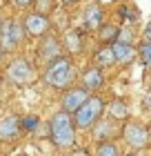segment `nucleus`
Listing matches in <instances>:
<instances>
[{
    "mask_svg": "<svg viewBox=\"0 0 151 156\" xmlns=\"http://www.w3.org/2000/svg\"><path fill=\"white\" fill-rule=\"evenodd\" d=\"M49 138L56 147L60 150H67V147H74L76 143V123H74V114L69 112H58L53 114V118L49 120Z\"/></svg>",
    "mask_w": 151,
    "mask_h": 156,
    "instance_id": "1",
    "label": "nucleus"
},
{
    "mask_svg": "<svg viewBox=\"0 0 151 156\" xmlns=\"http://www.w3.org/2000/svg\"><path fill=\"white\" fill-rule=\"evenodd\" d=\"M74 80V62L67 56H58L56 60L49 62L45 72V83L56 89H67Z\"/></svg>",
    "mask_w": 151,
    "mask_h": 156,
    "instance_id": "2",
    "label": "nucleus"
},
{
    "mask_svg": "<svg viewBox=\"0 0 151 156\" xmlns=\"http://www.w3.org/2000/svg\"><path fill=\"white\" fill-rule=\"evenodd\" d=\"M105 107H107L105 98H100V96H96V94L89 96V98H87V103H84L82 107L74 114L76 129H89V127H93L100 118H102Z\"/></svg>",
    "mask_w": 151,
    "mask_h": 156,
    "instance_id": "3",
    "label": "nucleus"
},
{
    "mask_svg": "<svg viewBox=\"0 0 151 156\" xmlns=\"http://www.w3.org/2000/svg\"><path fill=\"white\" fill-rule=\"evenodd\" d=\"M25 38V25L18 20H7L0 31V45L5 51H16Z\"/></svg>",
    "mask_w": 151,
    "mask_h": 156,
    "instance_id": "4",
    "label": "nucleus"
},
{
    "mask_svg": "<svg viewBox=\"0 0 151 156\" xmlns=\"http://www.w3.org/2000/svg\"><path fill=\"white\" fill-rule=\"evenodd\" d=\"M122 138L127 140V145L129 147H133V150H142V147H147L149 145V129L145 125H140V123H125L122 125Z\"/></svg>",
    "mask_w": 151,
    "mask_h": 156,
    "instance_id": "5",
    "label": "nucleus"
},
{
    "mask_svg": "<svg viewBox=\"0 0 151 156\" xmlns=\"http://www.w3.org/2000/svg\"><path fill=\"white\" fill-rule=\"evenodd\" d=\"M7 78H9L11 83H16V85H27V83H31V78H33V67H31V62L27 60V58H16L9 65V69H7Z\"/></svg>",
    "mask_w": 151,
    "mask_h": 156,
    "instance_id": "6",
    "label": "nucleus"
},
{
    "mask_svg": "<svg viewBox=\"0 0 151 156\" xmlns=\"http://www.w3.org/2000/svg\"><path fill=\"white\" fill-rule=\"evenodd\" d=\"M22 25H25V31L29 34V36H38V38H42L45 34H49V29H51L49 18L45 16V13H40V11L27 13L25 20H22Z\"/></svg>",
    "mask_w": 151,
    "mask_h": 156,
    "instance_id": "7",
    "label": "nucleus"
},
{
    "mask_svg": "<svg viewBox=\"0 0 151 156\" xmlns=\"http://www.w3.org/2000/svg\"><path fill=\"white\" fill-rule=\"evenodd\" d=\"M87 98H89V91L84 87H67L62 94V109L69 114H76L87 103Z\"/></svg>",
    "mask_w": 151,
    "mask_h": 156,
    "instance_id": "8",
    "label": "nucleus"
},
{
    "mask_svg": "<svg viewBox=\"0 0 151 156\" xmlns=\"http://www.w3.org/2000/svg\"><path fill=\"white\" fill-rule=\"evenodd\" d=\"M62 47H64V42H60V38L45 34L40 47H38V58L42 62H51V60L58 58V56H62Z\"/></svg>",
    "mask_w": 151,
    "mask_h": 156,
    "instance_id": "9",
    "label": "nucleus"
},
{
    "mask_svg": "<svg viewBox=\"0 0 151 156\" xmlns=\"http://www.w3.org/2000/svg\"><path fill=\"white\" fill-rule=\"evenodd\" d=\"M20 136V120L18 116H7L0 120V143H13Z\"/></svg>",
    "mask_w": 151,
    "mask_h": 156,
    "instance_id": "10",
    "label": "nucleus"
},
{
    "mask_svg": "<svg viewBox=\"0 0 151 156\" xmlns=\"http://www.w3.org/2000/svg\"><path fill=\"white\" fill-rule=\"evenodd\" d=\"M102 7L100 5H89L87 9H84V27H87V31L91 34H98V29L102 27Z\"/></svg>",
    "mask_w": 151,
    "mask_h": 156,
    "instance_id": "11",
    "label": "nucleus"
},
{
    "mask_svg": "<svg viewBox=\"0 0 151 156\" xmlns=\"http://www.w3.org/2000/svg\"><path fill=\"white\" fill-rule=\"evenodd\" d=\"M102 85H105V76H102V69L100 67L93 65L82 74V87L87 91H98Z\"/></svg>",
    "mask_w": 151,
    "mask_h": 156,
    "instance_id": "12",
    "label": "nucleus"
},
{
    "mask_svg": "<svg viewBox=\"0 0 151 156\" xmlns=\"http://www.w3.org/2000/svg\"><path fill=\"white\" fill-rule=\"evenodd\" d=\"M111 47H113L118 65H129V62L136 58V49L131 47V42H127V40H116V42H111Z\"/></svg>",
    "mask_w": 151,
    "mask_h": 156,
    "instance_id": "13",
    "label": "nucleus"
},
{
    "mask_svg": "<svg viewBox=\"0 0 151 156\" xmlns=\"http://www.w3.org/2000/svg\"><path fill=\"white\" fill-rule=\"evenodd\" d=\"M93 65L100 67V69L118 65V62H116V54H113V47L111 45H102V47H100L96 51V56H93Z\"/></svg>",
    "mask_w": 151,
    "mask_h": 156,
    "instance_id": "14",
    "label": "nucleus"
},
{
    "mask_svg": "<svg viewBox=\"0 0 151 156\" xmlns=\"http://www.w3.org/2000/svg\"><path fill=\"white\" fill-rule=\"evenodd\" d=\"M120 38V29L116 25H102L98 29V40L102 42V45H111V42H116Z\"/></svg>",
    "mask_w": 151,
    "mask_h": 156,
    "instance_id": "15",
    "label": "nucleus"
},
{
    "mask_svg": "<svg viewBox=\"0 0 151 156\" xmlns=\"http://www.w3.org/2000/svg\"><path fill=\"white\" fill-rule=\"evenodd\" d=\"M64 47H67L71 54H80L82 51V36H80V31L78 29L67 31V36H64Z\"/></svg>",
    "mask_w": 151,
    "mask_h": 156,
    "instance_id": "16",
    "label": "nucleus"
},
{
    "mask_svg": "<svg viewBox=\"0 0 151 156\" xmlns=\"http://www.w3.org/2000/svg\"><path fill=\"white\" fill-rule=\"evenodd\" d=\"M109 114L113 120H127L129 118V107L125 101H111L109 103Z\"/></svg>",
    "mask_w": 151,
    "mask_h": 156,
    "instance_id": "17",
    "label": "nucleus"
},
{
    "mask_svg": "<svg viewBox=\"0 0 151 156\" xmlns=\"http://www.w3.org/2000/svg\"><path fill=\"white\" fill-rule=\"evenodd\" d=\"M93 156H122V154H120V147L113 143V140H102V143L96 147Z\"/></svg>",
    "mask_w": 151,
    "mask_h": 156,
    "instance_id": "18",
    "label": "nucleus"
},
{
    "mask_svg": "<svg viewBox=\"0 0 151 156\" xmlns=\"http://www.w3.org/2000/svg\"><path fill=\"white\" fill-rule=\"evenodd\" d=\"M33 5H36V11L45 13V16L49 11H53V0H33Z\"/></svg>",
    "mask_w": 151,
    "mask_h": 156,
    "instance_id": "19",
    "label": "nucleus"
},
{
    "mask_svg": "<svg viewBox=\"0 0 151 156\" xmlns=\"http://www.w3.org/2000/svg\"><path fill=\"white\" fill-rule=\"evenodd\" d=\"M140 58H142V62H145V67L151 69V42L149 40L140 47Z\"/></svg>",
    "mask_w": 151,
    "mask_h": 156,
    "instance_id": "20",
    "label": "nucleus"
},
{
    "mask_svg": "<svg viewBox=\"0 0 151 156\" xmlns=\"http://www.w3.org/2000/svg\"><path fill=\"white\" fill-rule=\"evenodd\" d=\"M13 5L20 7V9H27V7H31V5H33V0H13Z\"/></svg>",
    "mask_w": 151,
    "mask_h": 156,
    "instance_id": "21",
    "label": "nucleus"
},
{
    "mask_svg": "<svg viewBox=\"0 0 151 156\" xmlns=\"http://www.w3.org/2000/svg\"><path fill=\"white\" fill-rule=\"evenodd\" d=\"M38 125V120H36V116H29L25 120V129H33V127Z\"/></svg>",
    "mask_w": 151,
    "mask_h": 156,
    "instance_id": "22",
    "label": "nucleus"
},
{
    "mask_svg": "<svg viewBox=\"0 0 151 156\" xmlns=\"http://www.w3.org/2000/svg\"><path fill=\"white\" fill-rule=\"evenodd\" d=\"M145 38H147V40L151 42V25H149V27H147V29H145Z\"/></svg>",
    "mask_w": 151,
    "mask_h": 156,
    "instance_id": "23",
    "label": "nucleus"
},
{
    "mask_svg": "<svg viewBox=\"0 0 151 156\" xmlns=\"http://www.w3.org/2000/svg\"><path fill=\"white\" fill-rule=\"evenodd\" d=\"M145 103H147V107H151V91L147 94V101H145Z\"/></svg>",
    "mask_w": 151,
    "mask_h": 156,
    "instance_id": "24",
    "label": "nucleus"
},
{
    "mask_svg": "<svg viewBox=\"0 0 151 156\" xmlns=\"http://www.w3.org/2000/svg\"><path fill=\"white\" fill-rule=\"evenodd\" d=\"M2 58H5V49H2V45H0V62H2Z\"/></svg>",
    "mask_w": 151,
    "mask_h": 156,
    "instance_id": "25",
    "label": "nucleus"
},
{
    "mask_svg": "<svg viewBox=\"0 0 151 156\" xmlns=\"http://www.w3.org/2000/svg\"><path fill=\"white\" fill-rule=\"evenodd\" d=\"M60 2H64V5H74V2H78V0H60Z\"/></svg>",
    "mask_w": 151,
    "mask_h": 156,
    "instance_id": "26",
    "label": "nucleus"
},
{
    "mask_svg": "<svg viewBox=\"0 0 151 156\" xmlns=\"http://www.w3.org/2000/svg\"><path fill=\"white\" fill-rule=\"evenodd\" d=\"M2 25H5V23H2V20H0V31H2Z\"/></svg>",
    "mask_w": 151,
    "mask_h": 156,
    "instance_id": "27",
    "label": "nucleus"
},
{
    "mask_svg": "<svg viewBox=\"0 0 151 156\" xmlns=\"http://www.w3.org/2000/svg\"><path fill=\"white\" fill-rule=\"evenodd\" d=\"M18 156H27V154H18Z\"/></svg>",
    "mask_w": 151,
    "mask_h": 156,
    "instance_id": "28",
    "label": "nucleus"
}]
</instances>
